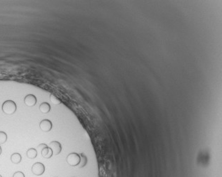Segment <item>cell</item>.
<instances>
[{"instance_id": "1", "label": "cell", "mask_w": 222, "mask_h": 177, "mask_svg": "<svg viewBox=\"0 0 222 177\" xmlns=\"http://www.w3.org/2000/svg\"><path fill=\"white\" fill-rule=\"evenodd\" d=\"M2 111L6 115H13L16 111V104L13 101H6L2 104Z\"/></svg>"}, {"instance_id": "2", "label": "cell", "mask_w": 222, "mask_h": 177, "mask_svg": "<svg viewBox=\"0 0 222 177\" xmlns=\"http://www.w3.org/2000/svg\"><path fill=\"white\" fill-rule=\"evenodd\" d=\"M80 156L76 152H72L67 156L66 161L70 166H78L80 162Z\"/></svg>"}, {"instance_id": "3", "label": "cell", "mask_w": 222, "mask_h": 177, "mask_svg": "<svg viewBox=\"0 0 222 177\" xmlns=\"http://www.w3.org/2000/svg\"><path fill=\"white\" fill-rule=\"evenodd\" d=\"M45 171V167L41 162H36L32 167V172L36 176L42 175Z\"/></svg>"}, {"instance_id": "4", "label": "cell", "mask_w": 222, "mask_h": 177, "mask_svg": "<svg viewBox=\"0 0 222 177\" xmlns=\"http://www.w3.org/2000/svg\"><path fill=\"white\" fill-rule=\"evenodd\" d=\"M48 147L52 149L53 155H54V156H58V155L61 152L62 150L61 144H60L59 141H56V140L51 142L50 144L48 145Z\"/></svg>"}, {"instance_id": "5", "label": "cell", "mask_w": 222, "mask_h": 177, "mask_svg": "<svg viewBox=\"0 0 222 177\" xmlns=\"http://www.w3.org/2000/svg\"><path fill=\"white\" fill-rule=\"evenodd\" d=\"M52 122L49 120H43L40 123V127L41 130L44 132H49L52 129Z\"/></svg>"}, {"instance_id": "6", "label": "cell", "mask_w": 222, "mask_h": 177, "mask_svg": "<svg viewBox=\"0 0 222 177\" xmlns=\"http://www.w3.org/2000/svg\"><path fill=\"white\" fill-rule=\"evenodd\" d=\"M24 103L29 107H33L37 103V98L33 94H28L24 98Z\"/></svg>"}, {"instance_id": "7", "label": "cell", "mask_w": 222, "mask_h": 177, "mask_svg": "<svg viewBox=\"0 0 222 177\" xmlns=\"http://www.w3.org/2000/svg\"><path fill=\"white\" fill-rule=\"evenodd\" d=\"M41 154H42L43 157H44V158H47V159H49V158H50V157H52L53 152H52V149L47 146V148H44V149L42 150V151H41Z\"/></svg>"}, {"instance_id": "8", "label": "cell", "mask_w": 222, "mask_h": 177, "mask_svg": "<svg viewBox=\"0 0 222 177\" xmlns=\"http://www.w3.org/2000/svg\"><path fill=\"white\" fill-rule=\"evenodd\" d=\"M22 160V157H21V154L18 153V152H15L13 153L11 156V161L13 162V164H19Z\"/></svg>"}, {"instance_id": "9", "label": "cell", "mask_w": 222, "mask_h": 177, "mask_svg": "<svg viewBox=\"0 0 222 177\" xmlns=\"http://www.w3.org/2000/svg\"><path fill=\"white\" fill-rule=\"evenodd\" d=\"M40 110L42 113H48L51 110V106L48 103L43 102L40 104Z\"/></svg>"}, {"instance_id": "10", "label": "cell", "mask_w": 222, "mask_h": 177, "mask_svg": "<svg viewBox=\"0 0 222 177\" xmlns=\"http://www.w3.org/2000/svg\"><path fill=\"white\" fill-rule=\"evenodd\" d=\"M27 157L30 159H35L37 156V151L35 148H30L27 150L26 152Z\"/></svg>"}, {"instance_id": "11", "label": "cell", "mask_w": 222, "mask_h": 177, "mask_svg": "<svg viewBox=\"0 0 222 177\" xmlns=\"http://www.w3.org/2000/svg\"><path fill=\"white\" fill-rule=\"evenodd\" d=\"M79 156H80L81 159H80V162H79V164H78V167L79 168H82V167L85 166L86 163H87V157H86L85 155L83 153L80 154Z\"/></svg>"}, {"instance_id": "12", "label": "cell", "mask_w": 222, "mask_h": 177, "mask_svg": "<svg viewBox=\"0 0 222 177\" xmlns=\"http://www.w3.org/2000/svg\"><path fill=\"white\" fill-rule=\"evenodd\" d=\"M50 101L54 105H59L61 103V101L59 98H57L54 94H50Z\"/></svg>"}, {"instance_id": "13", "label": "cell", "mask_w": 222, "mask_h": 177, "mask_svg": "<svg viewBox=\"0 0 222 177\" xmlns=\"http://www.w3.org/2000/svg\"><path fill=\"white\" fill-rule=\"evenodd\" d=\"M7 140V134L4 132H0V144H5Z\"/></svg>"}, {"instance_id": "14", "label": "cell", "mask_w": 222, "mask_h": 177, "mask_svg": "<svg viewBox=\"0 0 222 177\" xmlns=\"http://www.w3.org/2000/svg\"><path fill=\"white\" fill-rule=\"evenodd\" d=\"M13 177H25L22 171H16L13 174Z\"/></svg>"}, {"instance_id": "15", "label": "cell", "mask_w": 222, "mask_h": 177, "mask_svg": "<svg viewBox=\"0 0 222 177\" xmlns=\"http://www.w3.org/2000/svg\"><path fill=\"white\" fill-rule=\"evenodd\" d=\"M47 146H48V145L44 144H41L37 146V149H40V151H42V149H44V148H47Z\"/></svg>"}, {"instance_id": "16", "label": "cell", "mask_w": 222, "mask_h": 177, "mask_svg": "<svg viewBox=\"0 0 222 177\" xmlns=\"http://www.w3.org/2000/svg\"><path fill=\"white\" fill-rule=\"evenodd\" d=\"M2 148H1V146H0V156H1V154H2Z\"/></svg>"}, {"instance_id": "17", "label": "cell", "mask_w": 222, "mask_h": 177, "mask_svg": "<svg viewBox=\"0 0 222 177\" xmlns=\"http://www.w3.org/2000/svg\"><path fill=\"white\" fill-rule=\"evenodd\" d=\"M0 177H2V176H1V175H0Z\"/></svg>"}]
</instances>
